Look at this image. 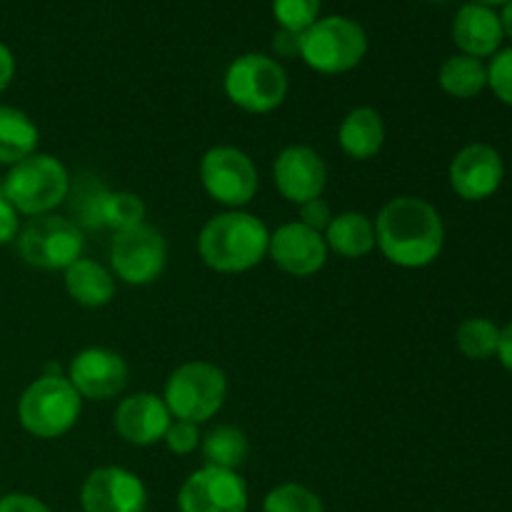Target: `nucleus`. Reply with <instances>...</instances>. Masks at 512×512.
Segmentation results:
<instances>
[{
    "label": "nucleus",
    "mask_w": 512,
    "mask_h": 512,
    "mask_svg": "<svg viewBox=\"0 0 512 512\" xmlns=\"http://www.w3.org/2000/svg\"><path fill=\"white\" fill-rule=\"evenodd\" d=\"M375 248L388 263L403 270H420L440 258L445 223L438 208L418 195L390 198L375 215Z\"/></svg>",
    "instance_id": "f257e3e1"
},
{
    "label": "nucleus",
    "mask_w": 512,
    "mask_h": 512,
    "mask_svg": "<svg viewBox=\"0 0 512 512\" xmlns=\"http://www.w3.org/2000/svg\"><path fill=\"white\" fill-rule=\"evenodd\" d=\"M270 228L248 210L213 215L198 233V255L223 275L248 273L268 258Z\"/></svg>",
    "instance_id": "f03ea898"
},
{
    "label": "nucleus",
    "mask_w": 512,
    "mask_h": 512,
    "mask_svg": "<svg viewBox=\"0 0 512 512\" xmlns=\"http://www.w3.org/2000/svg\"><path fill=\"white\" fill-rule=\"evenodd\" d=\"M0 188L18 215L38 218V215L55 213L68 200L73 178L60 158L33 153L30 158L10 165Z\"/></svg>",
    "instance_id": "7ed1b4c3"
},
{
    "label": "nucleus",
    "mask_w": 512,
    "mask_h": 512,
    "mask_svg": "<svg viewBox=\"0 0 512 512\" xmlns=\"http://www.w3.org/2000/svg\"><path fill=\"white\" fill-rule=\"evenodd\" d=\"M18 423L38 440H58L78 425L83 398L65 375H40L18 398Z\"/></svg>",
    "instance_id": "20e7f679"
},
{
    "label": "nucleus",
    "mask_w": 512,
    "mask_h": 512,
    "mask_svg": "<svg viewBox=\"0 0 512 512\" xmlns=\"http://www.w3.org/2000/svg\"><path fill=\"white\" fill-rule=\"evenodd\" d=\"M368 33L348 15H325L300 35L298 58L320 75H343L368 55Z\"/></svg>",
    "instance_id": "39448f33"
},
{
    "label": "nucleus",
    "mask_w": 512,
    "mask_h": 512,
    "mask_svg": "<svg viewBox=\"0 0 512 512\" xmlns=\"http://www.w3.org/2000/svg\"><path fill=\"white\" fill-rule=\"evenodd\" d=\"M288 73L265 53H243L225 68L223 93L238 110L250 115H268L288 98Z\"/></svg>",
    "instance_id": "423d86ee"
},
{
    "label": "nucleus",
    "mask_w": 512,
    "mask_h": 512,
    "mask_svg": "<svg viewBox=\"0 0 512 512\" xmlns=\"http://www.w3.org/2000/svg\"><path fill=\"white\" fill-rule=\"evenodd\" d=\"M163 400L175 420L203 425L223 410L228 400V375L208 360H190L168 375Z\"/></svg>",
    "instance_id": "0eeeda50"
},
{
    "label": "nucleus",
    "mask_w": 512,
    "mask_h": 512,
    "mask_svg": "<svg viewBox=\"0 0 512 512\" xmlns=\"http://www.w3.org/2000/svg\"><path fill=\"white\" fill-rule=\"evenodd\" d=\"M15 250L30 268L55 273V270H68L75 260L83 258L85 235L83 228L65 215H38L20 225Z\"/></svg>",
    "instance_id": "6e6552de"
},
{
    "label": "nucleus",
    "mask_w": 512,
    "mask_h": 512,
    "mask_svg": "<svg viewBox=\"0 0 512 512\" xmlns=\"http://www.w3.org/2000/svg\"><path fill=\"white\" fill-rule=\"evenodd\" d=\"M198 173L208 198L228 210H243L258 195V165L235 145H213L205 150Z\"/></svg>",
    "instance_id": "1a4fd4ad"
},
{
    "label": "nucleus",
    "mask_w": 512,
    "mask_h": 512,
    "mask_svg": "<svg viewBox=\"0 0 512 512\" xmlns=\"http://www.w3.org/2000/svg\"><path fill=\"white\" fill-rule=\"evenodd\" d=\"M168 265V243L155 225L140 223L120 230L110 243V270L115 278L133 288H145L160 280Z\"/></svg>",
    "instance_id": "9d476101"
},
{
    "label": "nucleus",
    "mask_w": 512,
    "mask_h": 512,
    "mask_svg": "<svg viewBox=\"0 0 512 512\" xmlns=\"http://www.w3.org/2000/svg\"><path fill=\"white\" fill-rule=\"evenodd\" d=\"M248 483L238 470L203 465L178 490L180 512H248Z\"/></svg>",
    "instance_id": "9b49d317"
},
{
    "label": "nucleus",
    "mask_w": 512,
    "mask_h": 512,
    "mask_svg": "<svg viewBox=\"0 0 512 512\" xmlns=\"http://www.w3.org/2000/svg\"><path fill=\"white\" fill-rule=\"evenodd\" d=\"M130 368L123 355L113 348L103 345H90L73 355L65 378L70 380L83 400L105 403V400L118 398L128 385Z\"/></svg>",
    "instance_id": "f8f14e48"
},
{
    "label": "nucleus",
    "mask_w": 512,
    "mask_h": 512,
    "mask_svg": "<svg viewBox=\"0 0 512 512\" xmlns=\"http://www.w3.org/2000/svg\"><path fill=\"white\" fill-rule=\"evenodd\" d=\"M83 512H145L148 488L143 480L120 465H103L90 470L80 485Z\"/></svg>",
    "instance_id": "ddd939ff"
},
{
    "label": "nucleus",
    "mask_w": 512,
    "mask_h": 512,
    "mask_svg": "<svg viewBox=\"0 0 512 512\" xmlns=\"http://www.w3.org/2000/svg\"><path fill=\"white\" fill-rule=\"evenodd\" d=\"M273 183L280 198L293 205L323 198L328 188V165L310 145H288L275 155Z\"/></svg>",
    "instance_id": "4468645a"
},
{
    "label": "nucleus",
    "mask_w": 512,
    "mask_h": 512,
    "mask_svg": "<svg viewBox=\"0 0 512 512\" xmlns=\"http://www.w3.org/2000/svg\"><path fill=\"white\" fill-rule=\"evenodd\" d=\"M505 178V163L488 143H470L450 160L448 180L458 198L468 203L493 198Z\"/></svg>",
    "instance_id": "2eb2a0df"
},
{
    "label": "nucleus",
    "mask_w": 512,
    "mask_h": 512,
    "mask_svg": "<svg viewBox=\"0 0 512 512\" xmlns=\"http://www.w3.org/2000/svg\"><path fill=\"white\" fill-rule=\"evenodd\" d=\"M328 245H325L323 233L298 223H283L280 228L270 230L268 258L273 260L275 268L293 278H310L320 273L328 263Z\"/></svg>",
    "instance_id": "dca6fc26"
},
{
    "label": "nucleus",
    "mask_w": 512,
    "mask_h": 512,
    "mask_svg": "<svg viewBox=\"0 0 512 512\" xmlns=\"http://www.w3.org/2000/svg\"><path fill=\"white\" fill-rule=\"evenodd\" d=\"M170 423H173V415H170L163 395L145 393V390L120 400L113 415V428L118 438L135 448H150V445L163 443Z\"/></svg>",
    "instance_id": "f3484780"
},
{
    "label": "nucleus",
    "mask_w": 512,
    "mask_h": 512,
    "mask_svg": "<svg viewBox=\"0 0 512 512\" xmlns=\"http://www.w3.org/2000/svg\"><path fill=\"white\" fill-rule=\"evenodd\" d=\"M505 30L500 13L480 3L460 5L453 18V43L463 55L473 58H493L503 48Z\"/></svg>",
    "instance_id": "a211bd4d"
},
{
    "label": "nucleus",
    "mask_w": 512,
    "mask_h": 512,
    "mask_svg": "<svg viewBox=\"0 0 512 512\" xmlns=\"http://www.w3.org/2000/svg\"><path fill=\"white\" fill-rule=\"evenodd\" d=\"M385 120L370 105H358L348 110L338 125V145L348 158L365 163L380 155L385 145Z\"/></svg>",
    "instance_id": "6ab92c4d"
},
{
    "label": "nucleus",
    "mask_w": 512,
    "mask_h": 512,
    "mask_svg": "<svg viewBox=\"0 0 512 512\" xmlns=\"http://www.w3.org/2000/svg\"><path fill=\"white\" fill-rule=\"evenodd\" d=\"M65 293L80 308H105L115 298V275L103 263L93 258H78L68 270H63Z\"/></svg>",
    "instance_id": "aec40b11"
},
{
    "label": "nucleus",
    "mask_w": 512,
    "mask_h": 512,
    "mask_svg": "<svg viewBox=\"0 0 512 512\" xmlns=\"http://www.w3.org/2000/svg\"><path fill=\"white\" fill-rule=\"evenodd\" d=\"M323 238L330 253L340 255V258H368L375 250V223L370 215L360 213V210H345V213L333 215Z\"/></svg>",
    "instance_id": "412c9836"
},
{
    "label": "nucleus",
    "mask_w": 512,
    "mask_h": 512,
    "mask_svg": "<svg viewBox=\"0 0 512 512\" xmlns=\"http://www.w3.org/2000/svg\"><path fill=\"white\" fill-rule=\"evenodd\" d=\"M40 130L25 110L0 105V165H15L38 153Z\"/></svg>",
    "instance_id": "4be33fe9"
},
{
    "label": "nucleus",
    "mask_w": 512,
    "mask_h": 512,
    "mask_svg": "<svg viewBox=\"0 0 512 512\" xmlns=\"http://www.w3.org/2000/svg\"><path fill=\"white\" fill-rule=\"evenodd\" d=\"M438 85L450 98L473 100L488 88V65L473 55L455 53L438 68Z\"/></svg>",
    "instance_id": "5701e85b"
},
{
    "label": "nucleus",
    "mask_w": 512,
    "mask_h": 512,
    "mask_svg": "<svg viewBox=\"0 0 512 512\" xmlns=\"http://www.w3.org/2000/svg\"><path fill=\"white\" fill-rule=\"evenodd\" d=\"M200 453L205 465L223 470H238L250 455V440L238 425H215L200 440Z\"/></svg>",
    "instance_id": "b1692460"
},
{
    "label": "nucleus",
    "mask_w": 512,
    "mask_h": 512,
    "mask_svg": "<svg viewBox=\"0 0 512 512\" xmlns=\"http://www.w3.org/2000/svg\"><path fill=\"white\" fill-rule=\"evenodd\" d=\"M145 213H148V208H145V200L138 193L108 190L103 195V205H100V228L120 233V230L145 223Z\"/></svg>",
    "instance_id": "393cba45"
},
{
    "label": "nucleus",
    "mask_w": 512,
    "mask_h": 512,
    "mask_svg": "<svg viewBox=\"0 0 512 512\" xmlns=\"http://www.w3.org/2000/svg\"><path fill=\"white\" fill-rule=\"evenodd\" d=\"M500 343V328L488 318H468L455 330V345L470 360L495 358Z\"/></svg>",
    "instance_id": "a878e982"
},
{
    "label": "nucleus",
    "mask_w": 512,
    "mask_h": 512,
    "mask_svg": "<svg viewBox=\"0 0 512 512\" xmlns=\"http://www.w3.org/2000/svg\"><path fill=\"white\" fill-rule=\"evenodd\" d=\"M263 512H325V505L308 485L283 483L265 495Z\"/></svg>",
    "instance_id": "bb28decb"
},
{
    "label": "nucleus",
    "mask_w": 512,
    "mask_h": 512,
    "mask_svg": "<svg viewBox=\"0 0 512 512\" xmlns=\"http://www.w3.org/2000/svg\"><path fill=\"white\" fill-rule=\"evenodd\" d=\"M323 0H273V18L278 28L303 35L320 18Z\"/></svg>",
    "instance_id": "cd10ccee"
},
{
    "label": "nucleus",
    "mask_w": 512,
    "mask_h": 512,
    "mask_svg": "<svg viewBox=\"0 0 512 512\" xmlns=\"http://www.w3.org/2000/svg\"><path fill=\"white\" fill-rule=\"evenodd\" d=\"M488 88L512 108V48H500L488 63Z\"/></svg>",
    "instance_id": "c85d7f7f"
},
{
    "label": "nucleus",
    "mask_w": 512,
    "mask_h": 512,
    "mask_svg": "<svg viewBox=\"0 0 512 512\" xmlns=\"http://www.w3.org/2000/svg\"><path fill=\"white\" fill-rule=\"evenodd\" d=\"M200 440H203V435H200V425L173 418L163 443L173 455H178V458H188V455H193L195 450L200 448Z\"/></svg>",
    "instance_id": "c756f323"
},
{
    "label": "nucleus",
    "mask_w": 512,
    "mask_h": 512,
    "mask_svg": "<svg viewBox=\"0 0 512 512\" xmlns=\"http://www.w3.org/2000/svg\"><path fill=\"white\" fill-rule=\"evenodd\" d=\"M330 220H333V210H330L328 200L325 198H315V200H308V203L298 205V223L308 225V228L318 230V233H325Z\"/></svg>",
    "instance_id": "7c9ffc66"
},
{
    "label": "nucleus",
    "mask_w": 512,
    "mask_h": 512,
    "mask_svg": "<svg viewBox=\"0 0 512 512\" xmlns=\"http://www.w3.org/2000/svg\"><path fill=\"white\" fill-rule=\"evenodd\" d=\"M20 233V215L13 208L8 198H5L3 188H0V248L8 243H15Z\"/></svg>",
    "instance_id": "2f4dec72"
},
{
    "label": "nucleus",
    "mask_w": 512,
    "mask_h": 512,
    "mask_svg": "<svg viewBox=\"0 0 512 512\" xmlns=\"http://www.w3.org/2000/svg\"><path fill=\"white\" fill-rule=\"evenodd\" d=\"M0 512H53L40 498L28 493H8L0 498Z\"/></svg>",
    "instance_id": "473e14b6"
},
{
    "label": "nucleus",
    "mask_w": 512,
    "mask_h": 512,
    "mask_svg": "<svg viewBox=\"0 0 512 512\" xmlns=\"http://www.w3.org/2000/svg\"><path fill=\"white\" fill-rule=\"evenodd\" d=\"M270 45H273L275 55H280V58H295V55H300V35L290 33V30H275L273 43Z\"/></svg>",
    "instance_id": "72a5a7b5"
},
{
    "label": "nucleus",
    "mask_w": 512,
    "mask_h": 512,
    "mask_svg": "<svg viewBox=\"0 0 512 512\" xmlns=\"http://www.w3.org/2000/svg\"><path fill=\"white\" fill-rule=\"evenodd\" d=\"M15 78V55L8 45L0 40V93L8 90V85L13 83Z\"/></svg>",
    "instance_id": "f704fd0d"
},
{
    "label": "nucleus",
    "mask_w": 512,
    "mask_h": 512,
    "mask_svg": "<svg viewBox=\"0 0 512 512\" xmlns=\"http://www.w3.org/2000/svg\"><path fill=\"white\" fill-rule=\"evenodd\" d=\"M495 358L500 360V365H503L505 370H510L512 373V323L505 325V328H500V343H498V353H495Z\"/></svg>",
    "instance_id": "c9c22d12"
},
{
    "label": "nucleus",
    "mask_w": 512,
    "mask_h": 512,
    "mask_svg": "<svg viewBox=\"0 0 512 512\" xmlns=\"http://www.w3.org/2000/svg\"><path fill=\"white\" fill-rule=\"evenodd\" d=\"M500 23H503L505 35L512 40V0L510 3H505L503 10H500Z\"/></svg>",
    "instance_id": "e433bc0d"
},
{
    "label": "nucleus",
    "mask_w": 512,
    "mask_h": 512,
    "mask_svg": "<svg viewBox=\"0 0 512 512\" xmlns=\"http://www.w3.org/2000/svg\"><path fill=\"white\" fill-rule=\"evenodd\" d=\"M470 3L488 5V8H503V5H505V3H510V0H470Z\"/></svg>",
    "instance_id": "4c0bfd02"
},
{
    "label": "nucleus",
    "mask_w": 512,
    "mask_h": 512,
    "mask_svg": "<svg viewBox=\"0 0 512 512\" xmlns=\"http://www.w3.org/2000/svg\"><path fill=\"white\" fill-rule=\"evenodd\" d=\"M430 3H445V0H430Z\"/></svg>",
    "instance_id": "58836bf2"
}]
</instances>
